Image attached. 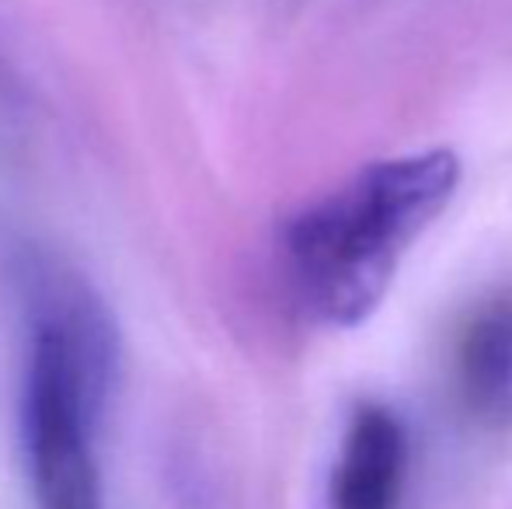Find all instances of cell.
<instances>
[{
    "label": "cell",
    "mask_w": 512,
    "mask_h": 509,
    "mask_svg": "<svg viewBox=\"0 0 512 509\" xmlns=\"http://www.w3.org/2000/svg\"><path fill=\"white\" fill-rule=\"evenodd\" d=\"M457 182L450 150H422L366 164L300 210L286 224L283 252L310 311L338 328L370 318L408 248L450 206Z\"/></svg>",
    "instance_id": "1"
},
{
    "label": "cell",
    "mask_w": 512,
    "mask_h": 509,
    "mask_svg": "<svg viewBox=\"0 0 512 509\" xmlns=\"http://www.w3.org/2000/svg\"><path fill=\"white\" fill-rule=\"evenodd\" d=\"M21 447L39 509H105L98 426L115 381V332L77 279L39 272L28 300Z\"/></svg>",
    "instance_id": "2"
},
{
    "label": "cell",
    "mask_w": 512,
    "mask_h": 509,
    "mask_svg": "<svg viewBox=\"0 0 512 509\" xmlns=\"http://www.w3.org/2000/svg\"><path fill=\"white\" fill-rule=\"evenodd\" d=\"M408 436L384 405L356 408L331 475V509H401Z\"/></svg>",
    "instance_id": "3"
},
{
    "label": "cell",
    "mask_w": 512,
    "mask_h": 509,
    "mask_svg": "<svg viewBox=\"0 0 512 509\" xmlns=\"http://www.w3.org/2000/svg\"><path fill=\"white\" fill-rule=\"evenodd\" d=\"M453 391L471 419L512 422V293H492L467 314L453 342Z\"/></svg>",
    "instance_id": "4"
}]
</instances>
